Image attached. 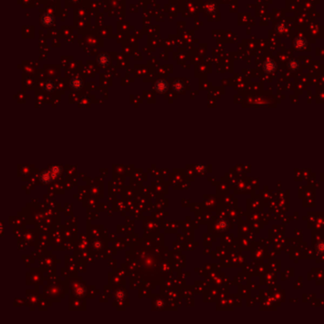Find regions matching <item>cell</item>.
I'll list each match as a JSON object with an SVG mask.
<instances>
[{"label":"cell","instance_id":"cell-1","mask_svg":"<svg viewBox=\"0 0 324 324\" xmlns=\"http://www.w3.org/2000/svg\"><path fill=\"white\" fill-rule=\"evenodd\" d=\"M316 250L319 253H324V241H320L316 244Z\"/></svg>","mask_w":324,"mask_h":324}]
</instances>
